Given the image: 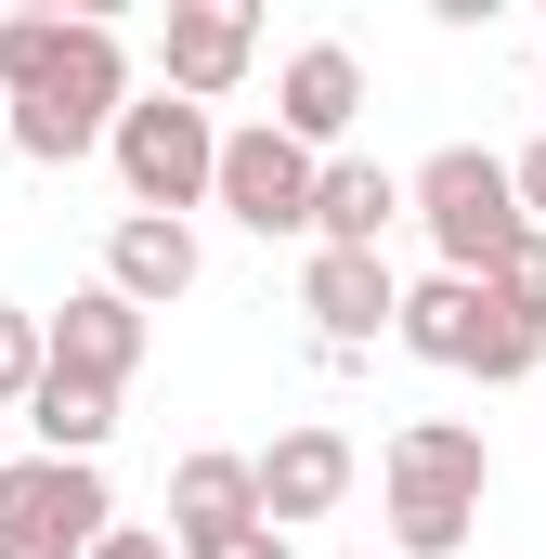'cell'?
I'll use <instances>...</instances> for the list:
<instances>
[{
    "label": "cell",
    "instance_id": "obj_1",
    "mask_svg": "<svg viewBox=\"0 0 546 559\" xmlns=\"http://www.w3.org/2000/svg\"><path fill=\"white\" fill-rule=\"evenodd\" d=\"M0 105H13V156L39 169H79L92 143H118L131 118V52L105 13H13L0 26Z\"/></svg>",
    "mask_w": 546,
    "mask_h": 559
},
{
    "label": "cell",
    "instance_id": "obj_2",
    "mask_svg": "<svg viewBox=\"0 0 546 559\" xmlns=\"http://www.w3.org/2000/svg\"><path fill=\"white\" fill-rule=\"evenodd\" d=\"M482 495H495V442L468 417L391 429V559H455L482 534Z\"/></svg>",
    "mask_w": 546,
    "mask_h": 559
},
{
    "label": "cell",
    "instance_id": "obj_3",
    "mask_svg": "<svg viewBox=\"0 0 546 559\" xmlns=\"http://www.w3.org/2000/svg\"><path fill=\"white\" fill-rule=\"evenodd\" d=\"M404 195H416V222H429V248H442V274H468V286H495V261L534 235L521 169H508L495 143H442V156H416Z\"/></svg>",
    "mask_w": 546,
    "mask_h": 559
},
{
    "label": "cell",
    "instance_id": "obj_4",
    "mask_svg": "<svg viewBox=\"0 0 546 559\" xmlns=\"http://www.w3.org/2000/svg\"><path fill=\"white\" fill-rule=\"evenodd\" d=\"M118 182H131V209H156V222H182L195 195H222V118L209 105H182V92H143L131 118H118Z\"/></svg>",
    "mask_w": 546,
    "mask_h": 559
},
{
    "label": "cell",
    "instance_id": "obj_5",
    "mask_svg": "<svg viewBox=\"0 0 546 559\" xmlns=\"http://www.w3.org/2000/svg\"><path fill=\"white\" fill-rule=\"evenodd\" d=\"M105 534H118L105 468H79V455H13L0 468V559H92Z\"/></svg>",
    "mask_w": 546,
    "mask_h": 559
},
{
    "label": "cell",
    "instance_id": "obj_6",
    "mask_svg": "<svg viewBox=\"0 0 546 559\" xmlns=\"http://www.w3.org/2000/svg\"><path fill=\"white\" fill-rule=\"evenodd\" d=\"M312 195H325V156L312 143H286L273 118L222 131V195L209 209H235L248 235H312Z\"/></svg>",
    "mask_w": 546,
    "mask_h": 559
},
{
    "label": "cell",
    "instance_id": "obj_7",
    "mask_svg": "<svg viewBox=\"0 0 546 559\" xmlns=\"http://www.w3.org/2000/svg\"><path fill=\"white\" fill-rule=\"evenodd\" d=\"M299 312H312V352L325 365H365V338L404 325V274L378 248H312L299 261Z\"/></svg>",
    "mask_w": 546,
    "mask_h": 559
},
{
    "label": "cell",
    "instance_id": "obj_8",
    "mask_svg": "<svg viewBox=\"0 0 546 559\" xmlns=\"http://www.w3.org/2000/svg\"><path fill=\"white\" fill-rule=\"evenodd\" d=\"M248 66H261V13H248V0H169V26H156V92L222 105Z\"/></svg>",
    "mask_w": 546,
    "mask_h": 559
},
{
    "label": "cell",
    "instance_id": "obj_9",
    "mask_svg": "<svg viewBox=\"0 0 546 559\" xmlns=\"http://www.w3.org/2000/svg\"><path fill=\"white\" fill-rule=\"evenodd\" d=\"M365 118V66H352V39H299L286 66H273V131L312 143V156H339Z\"/></svg>",
    "mask_w": 546,
    "mask_h": 559
},
{
    "label": "cell",
    "instance_id": "obj_10",
    "mask_svg": "<svg viewBox=\"0 0 546 559\" xmlns=\"http://www.w3.org/2000/svg\"><path fill=\"white\" fill-rule=\"evenodd\" d=\"M352 481H365V455H352V429H286V442H273L261 455V521L273 534H299V521H339V508H352Z\"/></svg>",
    "mask_w": 546,
    "mask_h": 559
},
{
    "label": "cell",
    "instance_id": "obj_11",
    "mask_svg": "<svg viewBox=\"0 0 546 559\" xmlns=\"http://www.w3.org/2000/svg\"><path fill=\"white\" fill-rule=\"evenodd\" d=\"M131 365H143V299H118V286H79V299L52 312V378L131 391Z\"/></svg>",
    "mask_w": 546,
    "mask_h": 559
},
{
    "label": "cell",
    "instance_id": "obj_12",
    "mask_svg": "<svg viewBox=\"0 0 546 559\" xmlns=\"http://www.w3.org/2000/svg\"><path fill=\"white\" fill-rule=\"evenodd\" d=\"M404 169H378V156H325V195H312V248H378L391 222H404Z\"/></svg>",
    "mask_w": 546,
    "mask_h": 559
},
{
    "label": "cell",
    "instance_id": "obj_13",
    "mask_svg": "<svg viewBox=\"0 0 546 559\" xmlns=\"http://www.w3.org/2000/svg\"><path fill=\"white\" fill-rule=\"evenodd\" d=\"M105 286H118V299H143V312H169V299L195 286V222H156V209H131V222L105 235Z\"/></svg>",
    "mask_w": 546,
    "mask_h": 559
},
{
    "label": "cell",
    "instance_id": "obj_14",
    "mask_svg": "<svg viewBox=\"0 0 546 559\" xmlns=\"http://www.w3.org/2000/svg\"><path fill=\"white\" fill-rule=\"evenodd\" d=\"M482 312H495V286H468V274H416L391 338H404L416 365H455V378H468V352H482Z\"/></svg>",
    "mask_w": 546,
    "mask_h": 559
},
{
    "label": "cell",
    "instance_id": "obj_15",
    "mask_svg": "<svg viewBox=\"0 0 546 559\" xmlns=\"http://www.w3.org/2000/svg\"><path fill=\"white\" fill-rule=\"evenodd\" d=\"M169 521H182V534L261 521V455H182V468H169Z\"/></svg>",
    "mask_w": 546,
    "mask_h": 559
},
{
    "label": "cell",
    "instance_id": "obj_16",
    "mask_svg": "<svg viewBox=\"0 0 546 559\" xmlns=\"http://www.w3.org/2000/svg\"><path fill=\"white\" fill-rule=\"evenodd\" d=\"M26 429H39V455H79V468H105V442H118V391H92V378H39Z\"/></svg>",
    "mask_w": 546,
    "mask_h": 559
},
{
    "label": "cell",
    "instance_id": "obj_17",
    "mask_svg": "<svg viewBox=\"0 0 546 559\" xmlns=\"http://www.w3.org/2000/svg\"><path fill=\"white\" fill-rule=\"evenodd\" d=\"M39 378H52V312L0 299V404H39Z\"/></svg>",
    "mask_w": 546,
    "mask_h": 559
},
{
    "label": "cell",
    "instance_id": "obj_18",
    "mask_svg": "<svg viewBox=\"0 0 546 559\" xmlns=\"http://www.w3.org/2000/svg\"><path fill=\"white\" fill-rule=\"evenodd\" d=\"M495 299H508V312H534V325H546V235H521V248L495 261Z\"/></svg>",
    "mask_w": 546,
    "mask_h": 559
},
{
    "label": "cell",
    "instance_id": "obj_19",
    "mask_svg": "<svg viewBox=\"0 0 546 559\" xmlns=\"http://www.w3.org/2000/svg\"><path fill=\"white\" fill-rule=\"evenodd\" d=\"M182 559H299L273 521H235V534H182Z\"/></svg>",
    "mask_w": 546,
    "mask_h": 559
},
{
    "label": "cell",
    "instance_id": "obj_20",
    "mask_svg": "<svg viewBox=\"0 0 546 559\" xmlns=\"http://www.w3.org/2000/svg\"><path fill=\"white\" fill-rule=\"evenodd\" d=\"M508 169H521V209H534V235H546V143H521Z\"/></svg>",
    "mask_w": 546,
    "mask_h": 559
},
{
    "label": "cell",
    "instance_id": "obj_21",
    "mask_svg": "<svg viewBox=\"0 0 546 559\" xmlns=\"http://www.w3.org/2000/svg\"><path fill=\"white\" fill-rule=\"evenodd\" d=\"M92 559H182V547H169V534H131V521H118V534H105Z\"/></svg>",
    "mask_w": 546,
    "mask_h": 559
},
{
    "label": "cell",
    "instance_id": "obj_22",
    "mask_svg": "<svg viewBox=\"0 0 546 559\" xmlns=\"http://www.w3.org/2000/svg\"><path fill=\"white\" fill-rule=\"evenodd\" d=\"M0 169H13V105H0Z\"/></svg>",
    "mask_w": 546,
    "mask_h": 559
}]
</instances>
